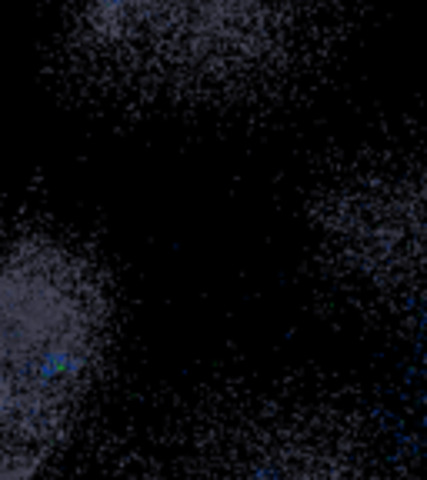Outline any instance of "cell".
<instances>
[{
	"label": "cell",
	"instance_id": "1",
	"mask_svg": "<svg viewBox=\"0 0 427 480\" xmlns=\"http://www.w3.org/2000/svg\"><path fill=\"white\" fill-rule=\"evenodd\" d=\"M345 0H63L71 51L111 77L238 91L297 73Z\"/></svg>",
	"mask_w": 427,
	"mask_h": 480
},
{
	"label": "cell",
	"instance_id": "2",
	"mask_svg": "<svg viewBox=\"0 0 427 480\" xmlns=\"http://www.w3.org/2000/svg\"><path fill=\"white\" fill-rule=\"evenodd\" d=\"M327 240L357 287L401 314H427V133L357 164L334 191Z\"/></svg>",
	"mask_w": 427,
	"mask_h": 480
},
{
	"label": "cell",
	"instance_id": "3",
	"mask_svg": "<svg viewBox=\"0 0 427 480\" xmlns=\"http://www.w3.org/2000/svg\"><path fill=\"white\" fill-rule=\"evenodd\" d=\"M73 367H77V360H73L67 350H51V354H44V360H41V377L61 380V377H67V374H73Z\"/></svg>",
	"mask_w": 427,
	"mask_h": 480
}]
</instances>
